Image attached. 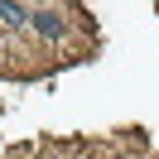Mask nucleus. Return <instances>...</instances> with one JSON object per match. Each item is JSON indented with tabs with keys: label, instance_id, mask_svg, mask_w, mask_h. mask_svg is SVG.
I'll use <instances>...</instances> for the list:
<instances>
[{
	"label": "nucleus",
	"instance_id": "obj_2",
	"mask_svg": "<svg viewBox=\"0 0 159 159\" xmlns=\"http://www.w3.org/2000/svg\"><path fill=\"white\" fill-rule=\"evenodd\" d=\"M0 20H5V29H24L34 15L24 10V5H0Z\"/></svg>",
	"mask_w": 159,
	"mask_h": 159
},
{
	"label": "nucleus",
	"instance_id": "obj_1",
	"mask_svg": "<svg viewBox=\"0 0 159 159\" xmlns=\"http://www.w3.org/2000/svg\"><path fill=\"white\" fill-rule=\"evenodd\" d=\"M34 29L43 34V39H63V34H68V20H63V10H34Z\"/></svg>",
	"mask_w": 159,
	"mask_h": 159
}]
</instances>
